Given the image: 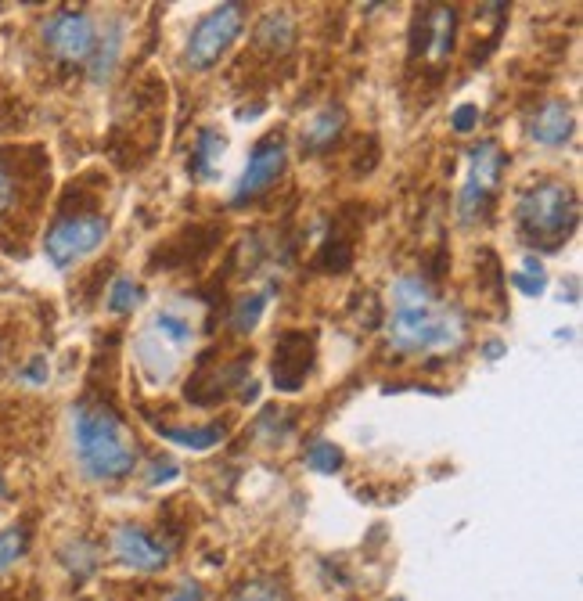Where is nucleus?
<instances>
[{
  "label": "nucleus",
  "instance_id": "f257e3e1",
  "mask_svg": "<svg viewBox=\"0 0 583 601\" xmlns=\"http://www.w3.org/2000/svg\"><path fill=\"white\" fill-rule=\"evenodd\" d=\"M393 314L386 321L389 346L396 353H447L458 350L468 335L461 306L440 303L432 285L418 274L393 281Z\"/></svg>",
  "mask_w": 583,
  "mask_h": 601
},
{
  "label": "nucleus",
  "instance_id": "f03ea898",
  "mask_svg": "<svg viewBox=\"0 0 583 601\" xmlns=\"http://www.w3.org/2000/svg\"><path fill=\"white\" fill-rule=\"evenodd\" d=\"M72 454L94 483H116L137 465V440L105 400H83L72 407Z\"/></svg>",
  "mask_w": 583,
  "mask_h": 601
},
{
  "label": "nucleus",
  "instance_id": "7ed1b4c3",
  "mask_svg": "<svg viewBox=\"0 0 583 601\" xmlns=\"http://www.w3.org/2000/svg\"><path fill=\"white\" fill-rule=\"evenodd\" d=\"M580 224V198L566 180H540L515 198V231L530 249L555 252Z\"/></svg>",
  "mask_w": 583,
  "mask_h": 601
},
{
  "label": "nucleus",
  "instance_id": "20e7f679",
  "mask_svg": "<svg viewBox=\"0 0 583 601\" xmlns=\"http://www.w3.org/2000/svg\"><path fill=\"white\" fill-rule=\"evenodd\" d=\"M108 238V216L94 206L62 209L44 234V256L54 270H72Z\"/></svg>",
  "mask_w": 583,
  "mask_h": 601
},
{
  "label": "nucleus",
  "instance_id": "39448f33",
  "mask_svg": "<svg viewBox=\"0 0 583 601\" xmlns=\"http://www.w3.org/2000/svg\"><path fill=\"white\" fill-rule=\"evenodd\" d=\"M501 170H504V155L497 141H479L468 152V173L458 198L461 224H479V220L490 216V209L497 202V191H501Z\"/></svg>",
  "mask_w": 583,
  "mask_h": 601
},
{
  "label": "nucleus",
  "instance_id": "423d86ee",
  "mask_svg": "<svg viewBox=\"0 0 583 601\" xmlns=\"http://www.w3.org/2000/svg\"><path fill=\"white\" fill-rule=\"evenodd\" d=\"M242 26H245V4H216L209 15L198 18V26L191 29V36H188V47H184V62H188V69H195V72L213 69V65L234 47Z\"/></svg>",
  "mask_w": 583,
  "mask_h": 601
},
{
  "label": "nucleus",
  "instance_id": "0eeeda50",
  "mask_svg": "<svg viewBox=\"0 0 583 601\" xmlns=\"http://www.w3.org/2000/svg\"><path fill=\"white\" fill-rule=\"evenodd\" d=\"M317 364V335L303 328H288L274 339V360H270V382L278 393H299Z\"/></svg>",
  "mask_w": 583,
  "mask_h": 601
},
{
  "label": "nucleus",
  "instance_id": "6e6552de",
  "mask_svg": "<svg viewBox=\"0 0 583 601\" xmlns=\"http://www.w3.org/2000/svg\"><path fill=\"white\" fill-rule=\"evenodd\" d=\"M285 162H288V144H285V134H267L260 141L252 144L249 152V162H245L242 177L234 184V195L231 202L234 206H245V202H256L263 191H270L278 184V177L285 173Z\"/></svg>",
  "mask_w": 583,
  "mask_h": 601
},
{
  "label": "nucleus",
  "instance_id": "1a4fd4ad",
  "mask_svg": "<svg viewBox=\"0 0 583 601\" xmlns=\"http://www.w3.org/2000/svg\"><path fill=\"white\" fill-rule=\"evenodd\" d=\"M44 44L47 51L58 58V62H83L94 54V44H98V29L90 22V15L83 11H72V8H62L54 11L51 18L44 22Z\"/></svg>",
  "mask_w": 583,
  "mask_h": 601
},
{
  "label": "nucleus",
  "instance_id": "9d476101",
  "mask_svg": "<svg viewBox=\"0 0 583 601\" xmlns=\"http://www.w3.org/2000/svg\"><path fill=\"white\" fill-rule=\"evenodd\" d=\"M112 555L134 573H159L170 562V544L155 540L141 526H119L116 537H112Z\"/></svg>",
  "mask_w": 583,
  "mask_h": 601
},
{
  "label": "nucleus",
  "instance_id": "9b49d317",
  "mask_svg": "<svg viewBox=\"0 0 583 601\" xmlns=\"http://www.w3.org/2000/svg\"><path fill=\"white\" fill-rule=\"evenodd\" d=\"M414 26H422V33H414L411 58L432 54L443 62L454 51V33H458V11L454 8H425V15L414 18Z\"/></svg>",
  "mask_w": 583,
  "mask_h": 601
},
{
  "label": "nucleus",
  "instance_id": "f8f14e48",
  "mask_svg": "<svg viewBox=\"0 0 583 601\" xmlns=\"http://www.w3.org/2000/svg\"><path fill=\"white\" fill-rule=\"evenodd\" d=\"M530 137L540 148H562L573 137V105L566 98L540 101L530 116Z\"/></svg>",
  "mask_w": 583,
  "mask_h": 601
},
{
  "label": "nucleus",
  "instance_id": "ddd939ff",
  "mask_svg": "<svg viewBox=\"0 0 583 601\" xmlns=\"http://www.w3.org/2000/svg\"><path fill=\"white\" fill-rule=\"evenodd\" d=\"M353 249H357V216L342 213L332 231H328V238L321 242L314 267L324 270V274H342V270H350Z\"/></svg>",
  "mask_w": 583,
  "mask_h": 601
},
{
  "label": "nucleus",
  "instance_id": "4468645a",
  "mask_svg": "<svg viewBox=\"0 0 583 601\" xmlns=\"http://www.w3.org/2000/svg\"><path fill=\"white\" fill-rule=\"evenodd\" d=\"M148 335H155L159 342H166L170 350H188L191 342H195V321H191L180 306H162L159 314L148 321V328H144Z\"/></svg>",
  "mask_w": 583,
  "mask_h": 601
},
{
  "label": "nucleus",
  "instance_id": "2eb2a0df",
  "mask_svg": "<svg viewBox=\"0 0 583 601\" xmlns=\"http://www.w3.org/2000/svg\"><path fill=\"white\" fill-rule=\"evenodd\" d=\"M342 126H346V112L339 105H324L321 112L306 119L303 126V152H328L339 141Z\"/></svg>",
  "mask_w": 583,
  "mask_h": 601
},
{
  "label": "nucleus",
  "instance_id": "dca6fc26",
  "mask_svg": "<svg viewBox=\"0 0 583 601\" xmlns=\"http://www.w3.org/2000/svg\"><path fill=\"white\" fill-rule=\"evenodd\" d=\"M256 47L267 54H288L292 51V40H296V22L288 11H267L256 26Z\"/></svg>",
  "mask_w": 583,
  "mask_h": 601
},
{
  "label": "nucleus",
  "instance_id": "f3484780",
  "mask_svg": "<svg viewBox=\"0 0 583 601\" xmlns=\"http://www.w3.org/2000/svg\"><path fill=\"white\" fill-rule=\"evenodd\" d=\"M227 152V137L213 126H202L198 130V144H195V159H191L188 170L195 173L198 180H213L216 170H220V162H224Z\"/></svg>",
  "mask_w": 583,
  "mask_h": 601
},
{
  "label": "nucleus",
  "instance_id": "a211bd4d",
  "mask_svg": "<svg viewBox=\"0 0 583 601\" xmlns=\"http://www.w3.org/2000/svg\"><path fill=\"white\" fill-rule=\"evenodd\" d=\"M119 54H123V26L112 22L105 36H98V44H94V58H90V80L94 83H105L116 69Z\"/></svg>",
  "mask_w": 583,
  "mask_h": 601
},
{
  "label": "nucleus",
  "instance_id": "6ab92c4d",
  "mask_svg": "<svg viewBox=\"0 0 583 601\" xmlns=\"http://www.w3.org/2000/svg\"><path fill=\"white\" fill-rule=\"evenodd\" d=\"M159 436L166 443H177L184 450H209L224 440V425H202V429H180V425H159Z\"/></svg>",
  "mask_w": 583,
  "mask_h": 601
},
{
  "label": "nucleus",
  "instance_id": "aec40b11",
  "mask_svg": "<svg viewBox=\"0 0 583 601\" xmlns=\"http://www.w3.org/2000/svg\"><path fill=\"white\" fill-rule=\"evenodd\" d=\"M62 566L69 569L76 580H87V576L98 569V548H94L90 540H83V537L69 540V544L62 548Z\"/></svg>",
  "mask_w": 583,
  "mask_h": 601
},
{
  "label": "nucleus",
  "instance_id": "412c9836",
  "mask_svg": "<svg viewBox=\"0 0 583 601\" xmlns=\"http://www.w3.org/2000/svg\"><path fill=\"white\" fill-rule=\"evenodd\" d=\"M22 177H26V173L15 170L11 152H0V220L15 209L18 195H22Z\"/></svg>",
  "mask_w": 583,
  "mask_h": 601
},
{
  "label": "nucleus",
  "instance_id": "4be33fe9",
  "mask_svg": "<svg viewBox=\"0 0 583 601\" xmlns=\"http://www.w3.org/2000/svg\"><path fill=\"white\" fill-rule=\"evenodd\" d=\"M141 299H144V288L137 285V281L119 278L116 285H112V292H108L105 306H108V314H134L137 306H141Z\"/></svg>",
  "mask_w": 583,
  "mask_h": 601
},
{
  "label": "nucleus",
  "instance_id": "5701e85b",
  "mask_svg": "<svg viewBox=\"0 0 583 601\" xmlns=\"http://www.w3.org/2000/svg\"><path fill=\"white\" fill-rule=\"evenodd\" d=\"M263 310H267V296H263V292H252V296L238 299V303H234V314H231V328L242 335L252 332V328L260 324Z\"/></svg>",
  "mask_w": 583,
  "mask_h": 601
},
{
  "label": "nucleus",
  "instance_id": "b1692460",
  "mask_svg": "<svg viewBox=\"0 0 583 601\" xmlns=\"http://www.w3.org/2000/svg\"><path fill=\"white\" fill-rule=\"evenodd\" d=\"M26 548H29L26 526H8V530H0V576L8 573L18 558L26 555Z\"/></svg>",
  "mask_w": 583,
  "mask_h": 601
},
{
  "label": "nucleus",
  "instance_id": "393cba45",
  "mask_svg": "<svg viewBox=\"0 0 583 601\" xmlns=\"http://www.w3.org/2000/svg\"><path fill=\"white\" fill-rule=\"evenodd\" d=\"M342 461H346L342 458V447H335V443H328V440L310 443V450H306V468H310V472H321V476L339 472Z\"/></svg>",
  "mask_w": 583,
  "mask_h": 601
},
{
  "label": "nucleus",
  "instance_id": "a878e982",
  "mask_svg": "<svg viewBox=\"0 0 583 601\" xmlns=\"http://www.w3.org/2000/svg\"><path fill=\"white\" fill-rule=\"evenodd\" d=\"M512 285L519 288L522 296H544V288H548V274H544V267L530 256V260L522 263V270H515L512 274Z\"/></svg>",
  "mask_w": 583,
  "mask_h": 601
},
{
  "label": "nucleus",
  "instance_id": "bb28decb",
  "mask_svg": "<svg viewBox=\"0 0 583 601\" xmlns=\"http://www.w3.org/2000/svg\"><path fill=\"white\" fill-rule=\"evenodd\" d=\"M231 601H281V591L270 580H249V584L238 587V594Z\"/></svg>",
  "mask_w": 583,
  "mask_h": 601
},
{
  "label": "nucleus",
  "instance_id": "cd10ccee",
  "mask_svg": "<svg viewBox=\"0 0 583 601\" xmlns=\"http://www.w3.org/2000/svg\"><path fill=\"white\" fill-rule=\"evenodd\" d=\"M476 123H479V105H461L454 108V116H450V126H454L458 134H468Z\"/></svg>",
  "mask_w": 583,
  "mask_h": 601
},
{
  "label": "nucleus",
  "instance_id": "c85d7f7f",
  "mask_svg": "<svg viewBox=\"0 0 583 601\" xmlns=\"http://www.w3.org/2000/svg\"><path fill=\"white\" fill-rule=\"evenodd\" d=\"M22 382H26V386H40V382H44L47 378V360L44 357H36V360H29L26 368H22Z\"/></svg>",
  "mask_w": 583,
  "mask_h": 601
},
{
  "label": "nucleus",
  "instance_id": "c756f323",
  "mask_svg": "<svg viewBox=\"0 0 583 601\" xmlns=\"http://www.w3.org/2000/svg\"><path fill=\"white\" fill-rule=\"evenodd\" d=\"M173 479H177V465H173V461H155L148 483L159 486V483H173Z\"/></svg>",
  "mask_w": 583,
  "mask_h": 601
},
{
  "label": "nucleus",
  "instance_id": "7c9ffc66",
  "mask_svg": "<svg viewBox=\"0 0 583 601\" xmlns=\"http://www.w3.org/2000/svg\"><path fill=\"white\" fill-rule=\"evenodd\" d=\"M166 601H206V591L198 584H180V587H173V594Z\"/></svg>",
  "mask_w": 583,
  "mask_h": 601
},
{
  "label": "nucleus",
  "instance_id": "2f4dec72",
  "mask_svg": "<svg viewBox=\"0 0 583 601\" xmlns=\"http://www.w3.org/2000/svg\"><path fill=\"white\" fill-rule=\"evenodd\" d=\"M501 350H504L501 342H486V353H490V360H497V353H501Z\"/></svg>",
  "mask_w": 583,
  "mask_h": 601
},
{
  "label": "nucleus",
  "instance_id": "473e14b6",
  "mask_svg": "<svg viewBox=\"0 0 583 601\" xmlns=\"http://www.w3.org/2000/svg\"><path fill=\"white\" fill-rule=\"evenodd\" d=\"M0 494H4V479H0Z\"/></svg>",
  "mask_w": 583,
  "mask_h": 601
},
{
  "label": "nucleus",
  "instance_id": "72a5a7b5",
  "mask_svg": "<svg viewBox=\"0 0 583 601\" xmlns=\"http://www.w3.org/2000/svg\"><path fill=\"white\" fill-rule=\"evenodd\" d=\"M396 601H400V598H396Z\"/></svg>",
  "mask_w": 583,
  "mask_h": 601
}]
</instances>
